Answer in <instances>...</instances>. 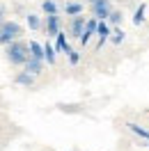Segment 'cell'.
<instances>
[{"label":"cell","instance_id":"obj_1","mask_svg":"<svg viewBox=\"0 0 149 151\" xmlns=\"http://www.w3.org/2000/svg\"><path fill=\"white\" fill-rule=\"evenodd\" d=\"M7 62L14 66H23L25 64V60L30 57V50H28V44L25 41H21V39H14L12 44H7Z\"/></svg>","mask_w":149,"mask_h":151},{"label":"cell","instance_id":"obj_2","mask_svg":"<svg viewBox=\"0 0 149 151\" xmlns=\"http://www.w3.org/2000/svg\"><path fill=\"white\" fill-rule=\"evenodd\" d=\"M23 28H21L16 21H2L0 23V46H7L14 39H21Z\"/></svg>","mask_w":149,"mask_h":151},{"label":"cell","instance_id":"obj_3","mask_svg":"<svg viewBox=\"0 0 149 151\" xmlns=\"http://www.w3.org/2000/svg\"><path fill=\"white\" fill-rule=\"evenodd\" d=\"M90 9H92V14H94L96 21H106L108 14L112 12V2L110 0H94L92 5H90Z\"/></svg>","mask_w":149,"mask_h":151},{"label":"cell","instance_id":"obj_4","mask_svg":"<svg viewBox=\"0 0 149 151\" xmlns=\"http://www.w3.org/2000/svg\"><path fill=\"white\" fill-rule=\"evenodd\" d=\"M44 30H46L48 37H55L57 32H60V16L57 14H48L46 23H44Z\"/></svg>","mask_w":149,"mask_h":151},{"label":"cell","instance_id":"obj_5","mask_svg":"<svg viewBox=\"0 0 149 151\" xmlns=\"http://www.w3.org/2000/svg\"><path fill=\"white\" fill-rule=\"evenodd\" d=\"M96 23H99L96 19H90V21H85L83 35H80V44H83V46H87V44H90V39H92V35L96 32Z\"/></svg>","mask_w":149,"mask_h":151},{"label":"cell","instance_id":"obj_6","mask_svg":"<svg viewBox=\"0 0 149 151\" xmlns=\"http://www.w3.org/2000/svg\"><path fill=\"white\" fill-rule=\"evenodd\" d=\"M23 66H25V71H28V73L39 76L41 71H44V60H37V57H28Z\"/></svg>","mask_w":149,"mask_h":151},{"label":"cell","instance_id":"obj_7","mask_svg":"<svg viewBox=\"0 0 149 151\" xmlns=\"http://www.w3.org/2000/svg\"><path fill=\"white\" fill-rule=\"evenodd\" d=\"M83 28H85V16H80V14H76L74 21H71V37L80 39V35H83Z\"/></svg>","mask_w":149,"mask_h":151},{"label":"cell","instance_id":"obj_8","mask_svg":"<svg viewBox=\"0 0 149 151\" xmlns=\"http://www.w3.org/2000/svg\"><path fill=\"white\" fill-rule=\"evenodd\" d=\"M14 83H16V85H23V87H32L35 85V76L28 73V71H21V73L14 76Z\"/></svg>","mask_w":149,"mask_h":151},{"label":"cell","instance_id":"obj_9","mask_svg":"<svg viewBox=\"0 0 149 151\" xmlns=\"http://www.w3.org/2000/svg\"><path fill=\"white\" fill-rule=\"evenodd\" d=\"M28 50H30V57L44 60V46H41L39 41H30V44H28Z\"/></svg>","mask_w":149,"mask_h":151},{"label":"cell","instance_id":"obj_10","mask_svg":"<svg viewBox=\"0 0 149 151\" xmlns=\"http://www.w3.org/2000/svg\"><path fill=\"white\" fill-rule=\"evenodd\" d=\"M96 35H99V46H103V41L108 39V35H110V28H108V23L106 21H101V23H96Z\"/></svg>","mask_w":149,"mask_h":151},{"label":"cell","instance_id":"obj_11","mask_svg":"<svg viewBox=\"0 0 149 151\" xmlns=\"http://www.w3.org/2000/svg\"><path fill=\"white\" fill-rule=\"evenodd\" d=\"M67 16H76V14H83V5L80 2H67L64 5Z\"/></svg>","mask_w":149,"mask_h":151},{"label":"cell","instance_id":"obj_12","mask_svg":"<svg viewBox=\"0 0 149 151\" xmlns=\"http://www.w3.org/2000/svg\"><path fill=\"white\" fill-rule=\"evenodd\" d=\"M44 62H48V64H55V48L51 46V44H44Z\"/></svg>","mask_w":149,"mask_h":151},{"label":"cell","instance_id":"obj_13","mask_svg":"<svg viewBox=\"0 0 149 151\" xmlns=\"http://www.w3.org/2000/svg\"><path fill=\"white\" fill-rule=\"evenodd\" d=\"M28 28L30 30H39L41 28V19H39L37 14H28Z\"/></svg>","mask_w":149,"mask_h":151},{"label":"cell","instance_id":"obj_14","mask_svg":"<svg viewBox=\"0 0 149 151\" xmlns=\"http://www.w3.org/2000/svg\"><path fill=\"white\" fill-rule=\"evenodd\" d=\"M41 9L46 12V16L48 14H57V5L53 0H44V2H41Z\"/></svg>","mask_w":149,"mask_h":151},{"label":"cell","instance_id":"obj_15","mask_svg":"<svg viewBox=\"0 0 149 151\" xmlns=\"http://www.w3.org/2000/svg\"><path fill=\"white\" fill-rule=\"evenodd\" d=\"M108 37H110L112 44H122V41H124V32H122L119 28H115V30H110V35H108Z\"/></svg>","mask_w":149,"mask_h":151},{"label":"cell","instance_id":"obj_16","mask_svg":"<svg viewBox=\"0 0 149 151\" xmlns=\"http://www.w3.org/2000/svg\"><path fill=\"white\" fill-rule=\"evenodd\" d=\"M55 37H57V50H62V53H69L71 48L67 46V41H64V35H62V32H57Z\"/></svg>","mask_w":149,"mask_h":151},{"label":"cell","instance_id":"obj_17","mask_svg":"<svg viewBox=\"0 0 149 151\" xmlns=\"http://www.w3.org/2000/svg\"><path fill=\"white\" fill-rule=\"evenodd\" d=\"M122 19H124V16H122V12H115V9H112L110 14H108V19H106V21L112 23V25H117V23H122Z\"/></svg>","mask_w":149,"mask_h":151},{"label":"cell","instance_id":"obj_18","mask_svg":"<svg viewBox=\"0 0 149 151\" xmlns=\"http://www.w3.org/2000/svg\"><path fill=\"white\" fill-rule=\"evenodd\" d=\"M129 128L133 133H135V135H140V137H149V131H145V128H140L138 124H129Z\"/></svg>","mask_w":149,"mask_h":151},{"label":"cell","instance_id":"obj_19","mask_svg":"<svg viewBox=\"0 0 149 151\" xmlns=\"http://www.w3.org/2000/svg\"><path fill=\"white\" fill-rule=\"evenodd\" d=\"M133 23H135V25L145 23V5H140V9L135 12V19H133Z\"/></svg>","mask_w":149,"mask_h":151},{"label":"cell","instance_id":"obj_20","mask_svg":"<svg viewBox=\"0 0 149 151\" xmlns=\"http://www.w3.org/2000/svg\"><path fill=\"white\" fill-rule=\"evenodd\" d=\"M78 60H80L78 53H76V50H69V62H71V64H78Z\"/></svg>","mask_w":149,"mask_h":151},{"label":"cell","instance_id":"obj_21","mask_svg":"<svg viewBox=\"0 0 149 151\" xmlns=\"http://www.w3.org/2000/svg\"><path fill=\"white\" fill-rule=\"evenodd\" d=\"M2 21H5V7L0 5V23H2Z\"/></svg>","mask_w":149,"mask_h":151},{"label":"cell","instance_id":"obj_22","mask_svg":"<svg viewBox=\"0 0 149 151\" xmlns=\"http://www.w3.org/2000/svg\"><path fill=\"white\" fill-rule=\"evenodd\" d=\"M85 2H90V5H92V2H94V0H85Z\"/></svg>","mask_w":149,"mask_h":151},{"label":"cell","instance_id":"obj_23","mask_svg":"<svg viewBox=\"0 0 149 151\" xmlns=\"http://www.w3.org/2000/svg\"><path fill=\"white\" fill-rule=\"evenodd\" d=\"M147 140H149V137H147Z\"/></svg>","mask_w":149,"mask_h":151}]
</instances>
